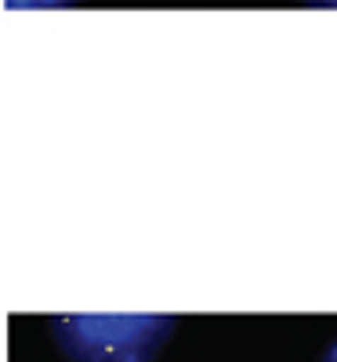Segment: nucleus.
<instances>
[{"mask_svg": "<svg viewBox=\"0 0 337 362\" xmlns=\"http://www.w3.org/2000/svg\"><path fill=\"white\" fill-rule=\"evenodd\" d=\"M319 362H337V337L326 344V351H323V358H319Z\"/></svg>", "mask_w": 337, "mask_h": 362, "instance_id": "3", "label": "nucleus"}, {"mask_svg": "<svg viewBox=\"0 0 337 362\" xmlns=\"http://www.w3.org/2000/svg\"><path fill=\"white\" fill-rule=\"evenodd\" d=\"M8 11H33V8H69L76 0H4Z\"/></svg>", "mask_w": 337, "mask_h": 362, "instance_id": "2", "label": "nucleus"}, {"mask_svg": "<svg viewBox=\"0 0 337 362\" xmlns=\"http://www.w3.org/2000/svg\"><path fill=\"white\" fill-rule=\"evenodd\" d=\"M174 334V315H55L51 337L69 362H156Z\"/></svg>", "mask_w": 337, "mask_h": 362, "instance_id": "1", "label": "nucleus"}, {"mask_svg": "<svg viewBox=\"0 0 337 362\" xmlns=\"http://www.w3.org/2000/svg\"><path fill=\"white\" fill-rule=\"evenodd\" d=\"M309 4H319V8H337V0H309Z\"/></svg>", "mask_w": 337, "mask_h": 362, "instance_id": "4", "label": "nucleus"}]
</instances>
